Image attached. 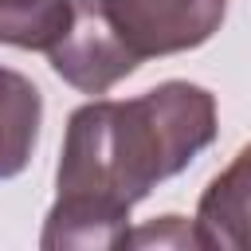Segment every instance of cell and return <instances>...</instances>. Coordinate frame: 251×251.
Instances as JSON below:
<instances>
[{
  "instance_id": "6da1fadb",
  "label": "cell",
  "mask_w": 251,
  "mask_h": 251,
  "mask_svg": "<svg viewBox=\"0 0 251 251\" xmlns=\"http://www.w3.org/2000/svg\"><path fill=\"white\" fill-rule=\"evenodd\" d=\"M216 94L169 78L137 98H94L67 118L55 204L39 247H126L129 208L216 141Z\"/></svg>"
},
{
  "instance_id": "7a4b0ae2",
  "label": "cell",
  "mask_w": 251,
  "mask_h": 251,
  "mask_svg": "<svg viewBox=\"0 0 251 251\" xmlns=\"http://www.w3.org/2000/svg\"><path fill=\"white\" fill-rule=\"evenodd\" d=\"M98 8L141 63L208 43L227 16V0H98Z\"/></svg>"
},
{
  "instance_id": "3957f363",
  "label": "cell",
  "mask_w": 251,
  "mask_h": 251,
  "mask_svg": "<svg viewBox=\"0 0 251 251\" xmlns=\"http://www.w3.org/2000/svg\"><path fill=\"white\" fill-rule=\"evenodd\" d=\"M47 59H51V71L82 94H106L110 86H118L141 67V59L126 47V39L102 16L98 0H75L71 27L47 51Z\"/></svg>"
},
{
  "instance_id": "277c9868",
  "label": "cell",
  "mask_w": 251,
  "mask_h": 251,
  "mask_svg": "<svg viewBox=\"0 0 251 251\" xmlns=\"http://www.w3.org/2000/svg\"><path fill=\"white\" fill-rule=\"evenodd\" d=\"M200 247L251 251V145H243L224 173L208 180L192 216Z\"/></svg>"
},
{
  "instance_id": "5b68a950",
  "label": "cell",
  "mask_w": 251,
  "mask_h": 251,
  "mask_svg": "<svg viewBox=\"0 0 251 251\" xmlns=\"http://www.w3.org/2000/svg\"><path fill=\"white\" fill-rule=\"evenodd\" d=\"M39 126H43L39 86L20 71L0 67V180H12L27 169L39 141Z\"/></svg>"
},
{
  "instance_id": "8992f818",
  "label": "cell",
  "mask_w": 251,
  "mask_h": 251,
  "mask_svg": "<svg viewBox=\"0 0 251 251\" xmlns=\"http://www.w3.org/2000/svg\"><path fill=\"white\" fill-rule=\"evenodd\" d=\"M75 0H0V43L51 51L71 27Z\"/></svg>"
},
{
  "instance_id": "52a82bcc",
  "label": "cell",
  "mask_w": 251,
  "mask_h": 251,
  "mask_svg": "<svg viewBox=\"0 0 251 251\" xmlns=\"http://www.w3.org/2000/svg\"><path fill=\"white\" fill-rule=\"evenodd\" d=\"M126 247H200L196 227L184 216H161L126 235Z\"/></svg>"
}]
</instances>
